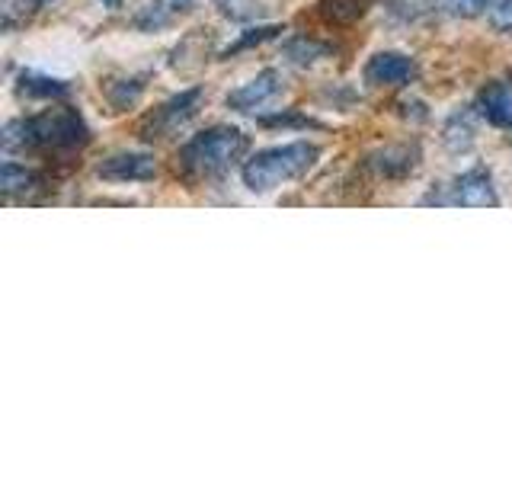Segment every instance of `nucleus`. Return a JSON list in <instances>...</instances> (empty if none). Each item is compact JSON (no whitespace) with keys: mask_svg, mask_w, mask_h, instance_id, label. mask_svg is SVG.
Segmentation results:
<instances>
[{"mask_svg":"<svg viewBox=\"0 0 512 480\" xmlns=\"http://www.w3.org/2000/svg\"><path fill=\"white\" fill-rule=\"evenodd\" d=\"M282 87H285L282 74L276 68H266L253 80H247V84L231 90L224 103H228V109H234V112H256V109H263L266 103L276 100V96L282 93Z\"/></svg>","mask_w":512,"mask_h":480,"instance_id":"nucleus-6","label":"nucleus"},{"mask_svg":"<svg viewBox=\"0 0 512 480\" xmlns=\"http://www.w3.org/2000/svg\"><path fill=\"white\" fill-rule=\"evenodd\" d=\"M4 4H13V0H4Z\"/></svg>","mask_w":512,"mask_h":480,"instance_id":"nucleus-25","label":"nucleus"},{"mask_svg":"<svg viewBox=\"0 0 512 480\" xmlns=\"http://www.w3.org/2000/svg\"><path fill=\"white\" fill-rule=\"evenodd\" d=\"M477 112L480 119L493 128L512 132V80H493L477 93Z\"/></svg>","mask_w":512,"mask_h":480,"instance_id":"nucleus-11","label":"nucleus"},{"mask_svg":"<svg viewBox=\"0 0 512 480\" xmlns=\"http://www.w3.org/2000/svg\"><path fill=\"white\" fill-rule=\"evenodd\" d=\"M196 7H199V0H151V4H144L141 13L135 16V29H141V32L167 29Z\"/></svg>","mask_w":512,"mask_h":480,"instance_id":"nucleus-12","label":"nucleus"},{"mask_svg":"<svg viewBox=\"0 0 512 480\" xmlns=\"http://www.w3.org/2000/svg\"><path fill=\"white\" fill-rule=\"evenodd\" d=\"M477 119H480L477 106H464V109L452 112V119H448L445 128H442L445 148H448V151H455V154L471 151V144H474V138H477Z\"/></svg>","mask_w":512,"mask_h":480,"instance_id":"nucleus-13","label":"nucleus"},{"mask_svg":"<svg viewBox=\"0 0 512 480\" xmlns=\"http://www.w3.org/2000/svg\"><path fill=\"white\" fill-rule=\"evenodd\" d=\"M375 0H317V10L324 16L327 23H336V26H346V23H356L368 13Z\"/></svg>","mask_w":512,"mask_h":480,"instance_id":"nucleus-17","label":"nucleus"},{"mask_svg":"<svg viewBox=\"0 0 512 480\" xmlns=\"http://www.w3.org/2000/svg\"><path fill=\"white\" fill-rule=\"evenodd\" d=\"M263 125H301V128H317V122L314 119H308V116H298V112H282V116H269V119H260Z\"/></svg>","mask_w":512,"mask_h":480,"instance_id":"nucleus-23","label":"nucleus"},{"mask_svg":"<svg viewBox=\"0 0 512 480\" xmlns=\"http://www.w3.org/2000/svg\"><path fill=\"white\" fill-rule=\"evenodd\" d=\"M490 26H493V32H500V36H509L512 32V0H496L490 7Z\"/></svg>","mask_w":512,"mask_h":480,"instance_id":"nucleus-22","label":"nucleus"},{"mask_svg":"<svg viewBox=\"0 0 512 480\" xmlns=\"http://www.w3.org/2000/svg\"><path fill=\"white\" fill-rule=\"evenodd\" d=\"M496 0H442V10L448 16H458V20H474V16H484Z\"/></svg>","mask_w":512,"mask_h":480,"instance_id":"nucleus-20","label":"nucleus"},{"mask_svg":"<svg viewBox=\"0 0 512 480\" xmlns=\"http://www.w3.org/2000/svg\"><path fill=\"white\" fill-rule=\"evenodd\" d=\"M423 205H461V208H496L500 196H496L493 176L484 167H471L461 176H455L448 186H436L423 196Z\"/></svg>","mask_w":512,"mask_h":480,"instance_id":"nucleus-5","label":"nucleus"},{"mask_svg":"<svg viewBox=\"0 0 512 480\" xmlns=\"http://www.w3.org/2000/svg\"><path fill=\"white\" fill-rule=\"evenodd\" d=\"M90 141V125L84 122L77 109L71 106H55L36 112V116L13 119L4 125V154H74L80 148H87Z\"/></svg>","mask_w":512,"mask_h":480,"instance_id":"nucleus-1","label":"nucleus"},{"mask_svg":"<svg viewBox=\"0 0 512 480\" xmlns=\"http://www.w3.org/2000/svg\"><path fill=\"white\" fill-rule=\"evenodd\" d=\"M420 148L416 144H388L375 154L365 157V167L381 180H407L420 167Z\"/></svg>","mask_w":512,"mask_h":480,"instance_id":"nucleus-8","label":"nucleus"},{"mask_svg":"<svg viewBox=\"0 0 512 480\" xmlns=\"http://www.w3.org/2000/svg\"><path fill=\"white\" fill-rule=\"evenodd\" d=\"M282 26H276V23H256V26H250V29H244L237 36V42L234 45H228L224 48V58H231V55H237V52H247V48H253V45H263V42H272V39H279L282 36Z\"/></svg>","mask_w":512,"mask_h":480,"instance_id":"nucleus-19","label":"nucleus"},{"mask_svg":"<svg viewBox=\"0 0 512 480\" xmlns=\"http://www.w3.org/2000/svg\"><path fill=\"white\" fill-rule=\"evenodd\" d=\"M247 151H250V138L240 128L212 125L183 144L180 154H176V170L189 183L221 180L231 167H237V160H244Z\"/></svg>","mask_w":512,"mask_h":480,"instance_id":"nucleus-2","label":"nucleus"},{"mask_svg":"<svg viewBox=\"0 0 512 480\" xmlns=\"http://www.w3.org/2000/svg\"><path fill=\"white\" fill-rule=\"evenodd\" d=\"M416 77V61L404 52H375L365 64L368 87H404Z\"/></svg>","mask_w":512,"mask_h":480,"instance_id":"nucleus-7","label":"nucleus"},{"mask_svg":"<svg viewBox=\"0 0 512 480\" xmlns=\"http://www.w3.org/2000/svg\"><path fill=\"white\" fill-rule=\"evenodd\" d=\"M144 87H148L144 77H112V80H106L103 93L112 109H132L144 96Z\"/></svg>","mask_w":512,"mask_h":480,"instance_id":"nucleus-16","label":"nucleus"},{"mask_svg":"<svg viewBox=\"0 0 512 480\" xmlns=\"http://www.w3.org/2000/svg\"><path fill=\"white\" fill-rule=\"evenodd\" d=\"M221 16H228L231 23H260L269 13L263 0H215Z\"/></svg>","mask_w":512,"mask_h":480,"instance_id":"nucleus-18","label":"nucleus"},{"mask_svg":"<svg viewBox=\"0 0 512 480\" xmlns=\"http://www.w3.org/2000/svg\"><path fill=\"white\" fill-rule=\"evenodd\" d=\"M320 160V148L311 141H288V144H276V148L256 151L240 176H244V186L256 196L263 192H272L285 183H295L301 176H308Z\"/></svg>","mask_w":512,"mask_h":480,"instance_id":"nucleus-3","label":"nucleus"},{"mask_svg":"<svg viewBox=\"0 0 512 480\" xmlns=\"http://www.w3.org/2000/svg\"><path fill=\"white\" fill-rule=\"evenodd\" d=\"M282 55L298 64V68H311V64L324 61L333 55V45L320 42V39H311V36H292L285 45H282Z\"/></svg>","mask_w":512,"mask_h":480,"instance_id":"nucleus-15","label":"nucleus"},{"mask_svg":"<svg viewBox=\"0 0 512 480\" xmlns=\"http://www.w3.org/2000/svg\"><path fill=\"white\" fill-rule=\"evenodd\" d=\"M0 189H4V196L10 202H29V199L42 196L48 189V180H45V173L32 170L26 164L4 160V167H0Z\"/></svg>","mask_w":512,"mask_h":480,"instance_id":"nucleus-10","label":"nucleus"},{"mask_svg":"<svg viewBox=\"0 0 512 480\" xmlns=\"http://www.w3.org/2000/svg\"><path fill=\"white\" fill-rule=\"evenodd\" d=\"M16 93L26 96V100H64L71 93V84L61 77H48L36 71H23L16 80Z\"/></svg>","mask_w":512,"mask_h":480,"instance_id":"nucleus-14","label":"nucleus"},{"mask_svg":"<svg viewBox=\"0 0 512 480\" xmlns=\"http://www.w3.org/2000/svg\"><path fill=\"white\" fill-rule=\"evenodd\" d=\"M96 173L103 176L109 183H148L157 176V164L151 154L144 151H122V154H112L106 157Z\"/></svg>","mask_w":512,"mask_h":480,"instance_id":"nucleus-9","label":"nucleus"},{"mask_svg":"<svg viewBox=\"0 0 512 480\" xmlns=\"http://www.w3.org/2000/svg\"><path fill=\"white\" fill-rule=\"evenodd\" d=\"M100 4H103L106 10H119V7H122V0H100Z\"/></svg>","mask_w":512,"mask_h":480,"instance_id":"nucleus-24","label":"nucleus"},{"mask_svg":"<svg viewBox=\"0 0 512 480\" xmlns=\"http://www.w3.org/2000/svg\"><path fill=\"white\" fill-rule=\"evenodd\" d=\"M205 103V90L202 87H189L180 90L170 100H164L157 109H151L148 116L138 122V138L141 141H164L173 138L180 128H186L192 119L199 116V109Z\"/></svg>","mask_w":512,"mask_h":480,"instance_id":"nucleus-4","label":"nucleus"},{"mask_svg":"<svg viewBox=\"0 0 512 480\" xmlns=\"http://www.w3.org/2000/svg\"><path fill=\"white\" fill-rule=\"evenodd\" d=\"M48 4H55V0H13V4L4 7V26H7V29L13 26L16 13H20V20H26L29 13H36V10H42V7H48Z\"/></svg>","mask_w":512,"mask_h":480,"instance_id":"nucleus-21","label":"nucleus"}]
</instances>
